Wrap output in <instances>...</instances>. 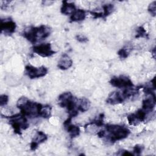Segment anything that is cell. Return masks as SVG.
Here are the masks:
<instances>
[{"instance_id":"1","label":"cell","mask_w":156,"mask_h":156,"mask_svg":"<svg viewBox=\"0 0 156 156\" xmlns=\"http://www.w3.org/2000/svg\"><path fill=\"white\" fill-rule=\"evenodd\" d=\"M43 106L41 104L30 101L24 96L21 97L16 103V107L20 110L21 113L29 118L40 117Z\"/></svg>"},{"instance_id":"2","label":"cell","mask_w":156,"mask_h":156,"mask_svg":"<svg viewBox=\"0 0 156 156\" xmlns=\"http://www.w3.org/2000/svg\"><path fill=\"white\" fill-rule=\"evenodd\" d=\"M51 29L45 25H40L38 27H30L25 30L23 35L31 43L35 44L38 41L44 40L51 34Z\"/></svg>"},{"instance_id":"3","label":"cell","mask_w":156,"mask_h":156,"mask_svg":"<svg viewBox=\"0 0 156 156\" xmlns=\"http://www.w3.org/2000/svg\"><path fill=\"white\" fill-rule=\"evenodd\" d=\"M105 128L107 133L108 140L112 143L127 138L130 133L127 127L118 124H107Z\"/></svg>"},{"instance_id":"4","label":"cell","mask_w":156,"mask_h":156,"mask_svg":"<svg viewBox=\"0 0 156 156\" xmlns=\"http://www.w3.org/2000/svg\"><path fill=\"white\" fill-rule=\"evenodd\" d=\"M4 118L9 119V124L13 129L14 132L16 134L21 135V130H26L29 126L26 117L21 113L10 116H4Z\"/></svg>"},{"instance_id":"5","label":"cell","mask_w":156,"mask_h":156,"mask_svg":"<svg viewBox=\"0 0 156 156\" xmlns=\"http://www.w3.org/2000/svg\"><path fill=\"white\" fill-rule=\"evenodd\" d=\"M48 68L44 66L35 67L30 65L25 66V73L31 79L44 77L48 73Z\"/></svg>"},{"instance_id":"6","label":"cell","mask_w":156,"mask_h":156,"mask_svg":"<svg viewBox=\"0 0 156 156\" xmlns=\"http://www.w3.org/2000/svg\"><path fill=\"white\" fill-rule=\"evenodd\" d=\"M110 83L113 87L118 88H126L134 87L131 79L129 77L123 75L112 77L110 80Z\"/></svg>"},{"instance_id":"7","label":"cell","mask_w":156,"mask_h":156,"mask_svg":"<svg viewBox=\"0 0 156 156\" xmlns=\"http://www.w3.org/2000/svg\"><path fill=\"white\" fill-rule=\"evenodd\" d=\"M147 113L142 108L138 109L135 113H130L127 116V121L130 126H137L146 120Z\"/></svg>"},{"instance_id":"8","label":"cell","mask_w":156,"mask_h":156,"mask_svg":"<svg viewBox=\"0 0 156 156\" xmlns=\"http://www.w3.org/2000/svg\"><path fill=\"white\" fill-rule=\"evenodd\" d=\"M32 51L42 57H47L54 54L56 52L52 50L50 43H41L33 46Z\"/></svg>"},{"instance_id":"9","label":"cell","mask_w":156,"mask_h":156,"mask_svg":"<svg viewBox=\"0 0 156 156\" xmlns=\"http://www.w3.org/2000/svg\"><path fill=\"white\" fill-rule=\"evenodd\" d=\"M16 27V23L10 18L1 19L0 24V29L1 32L5 35H12L15 32Z\"/></svg>"},{"instance_id":"10","label":"cell","mask_w":156,"mask_h":156,"mask_svg":"<svg viewBox=\"0 0 156 156\" xmlns=\"http://www.w3.org/2000/svg\"><path fill=\"white\" fill-rule=\"evenodd\" d=\"M149 95L150 96L149 97L146 98L144 99L143 100L141 108L148 113L151 112L154 110L156 103L155 93Z\"/></svg>"},{"instance_id":"11","label":"cell","mask_w":156,"mask_h":156,"mask_svg":"<svg viewBox=\"0 0 156 156\" xmlns=\"http://www.w3.org/2000/svg\"><path fill=\"white\" fill-rule=\"evenodd\" d=\"M48 139L47 135L42 131H38L34 135L32 142L30 143V147L32 151H35L39 144L44 143Z\"/></svg>"},{"instance_id":"12","label":"cell","mask_w":156,"mask_h":156,"mask_svg":"<svg viewBox=\"0 0 156 156\" xmlns=\"http://www.w3.org/2000/svg\"><path fill=\"white\" fill-rule=\"evenodd\" d=\"M125 101L121 92L115 91L111 92L107 97L106 102L111 105H115L122 103Z\"/></svg>"},{"instance_id":"13","label":"cell","mask_w":156,"mask_h":156,"mask_svg":"<svg viewBox=\"0 0 156 156\" xmlns=\"http://www.w3.org/2000/svg\"><path fill=\"white\" fill-rule=\"evenodd\" d=\"M73 65V60L66 54H64L62 55L60 60L58 62L57 66L59 69L62 70H66L69 69Z\"/></svg>"},{"instance_id":"14","label":"cell","mask_w":156,"mask_h":156,"mask_svg":"<svg viewBox=\"0 0 156 156\" xmlns=\"http://www.w3.org/2000/svg\"><path fill=\"white\" fill-rule=\"evenodd\" d=\"M76 10V6L73 2H70L67 1H63L62 5L60 9V12L65 15H72Z\"/></svg>"},{"instance_id":"15","label":"cell","mask_w":156,"mask_h":156,"mask_svg":"<svg viewBox=\"0 0 156 156\" xmlns=\"http://www.w3.org/2000/svg\"><path fill=\"white\" fill-rule=\"evenodd\" d=\"M90 107V102L86 98H82L77 100V108L79 112H85Z\"/></svg>"},{"instance_id":"16","label":"cell","mask_w":156,"mask_h":156,"mask_svg":"<svg viewBox=\"0 0 156 156\" xmlns=\"http://www.w3.org/2000/svg\"><path fill=\"white\" fill-rule=\"evenodd\" d=\"M86 18V12L83 9H76L74 13L70 16V21L71 22H77L83 21Z\"/></svg>"},{"instance_id":"17","label":"cell","mask_w":156,"mask_h":156,"mask_svg":"<svg viewBox=\"0 0 156 156\" xmlns=\"http://www.w3.org/2000/svg\"><path fill=\"white\" fill-rule=\"evenodd\" d=\"M65 129L68 132L71 138H74L78 136L80 134V130L79 126L76 125H73L71 123L64 125Z\"/></svg>"},{"instance_id":"18","label":"cell","mask_w":156,"mask_h":156,"mask_svg":"<svg viewBox=\"0 0 156 156\" xmlns=\"http://www.w3.org/2000/svg\"><path fill=\"white\" fill-rule=\"evenodd\" d=\"M102 9H103V12H102V16L103 18H105L113 12L115 7H114V5L112 4H107L102 5Z\"/></svg>"},{"instance_id":"19","label":"cell","mask_w":156,"mask_h":156,"mask_svg":"<svg viewBox=\"0 0 156 156\" xmlns=\"http://www.w3.org/2000/svg\"><path fill=\"white\" fill-rule=\"evenodd\" d=\"M51 107L49 105H44L41 110L40 117L43 118H48L51 115Z\"/></svg>"},{"instance_id":"20","label":"cell","mask_w":156,"mask_h":156,"mask_svg":"<svg viewBox=\"0 0 156 156\" xmlns=\"http://www.w3.org/2000/svg\"><path fill=\"white\" fill-rule=\"evenodd\" d=\"M104 115L103 113H100L92 122L87 124V125L94 124L98 127H101L104 124Z\"/></svg>"},{"instance_id":"21","label":"cell","mask_w":156,"mask_h":156,"mask_svg":"<svg viewBox=\"0 0 156 156\" xmlns=\"http://www.w3.org/2000/svg\"><path fill=\"white\" fill-rule=\"evenodd\" d=\"M136 34L135 35V38H148V34L143 26H139L136 29Z\"/></svg>"},{"instance_id":"22","label":"cell","mask_w":156,"mask_h":156,"mask_svg":"<svg viewBox=\"0 0 156 156\" xmlns=\"http://www.w3.org/2000/svg\"><path fill=\"white\" fill-rule=\"evenodd\" d=\"M129 54V52L127 48H123L120 49L118 52V55H119L121 59H125L126 58Z\"/></svg>"},{"instance_id":"23","label":"cell","mask_w":156,"mask_h":156,"mask_svg":"<svg viewBox=\"0 0 156 156\" xmlns=\"http://www.w3.org/2000/svg\"><path fill=\"white\" fill-rule=\"evenodd\" d=\"M148 12L152 16H155L156 15V1H154L149 4L148 8Z\"/></svg>"},{"instance_id":"24","label":"cell","mask_w":156,"mask_h":156,"mask_svg":"<svg viewBox=\"0 0 156 156\" xmlns=\"http://www.w3.org/2000/svg\"><path fill=\"white\" fill-rule=\"evenodd\" d=\"M144 149V146L143 145L141 144H136L134 147H133V154L134 155H140L142 151Z\"/></svg>"},{"instance_id":"25","label":"cell","mask_w":156,"mask_h":156,"mask_svg":"<svg viewBox=\"0 0 156 156\" xmlns=\"http://www.w3.org/2000/svg\"><path fill=\"white\" fill-rule=\"evenodd\" d=\"M9 101V96L6 94H1L0 96V105L1 107L5 106Z\"/></svg>"},{"instance_id":"26","label":"cell","mask_w":156,"mask_h":156,"mask_svg":"<svg viewBox=\"0 0 156 156\" xmlns=\"http://www.w3.org/2000/svg\"><path fill=\"white\" fill-rule=\"evenodd\" d=\"M76 40L80 42V43H86L88 41V39L87 37L83 35H81V34H79V35H77L76 36Z\"/></svg>"},{"instance_id":"27","label":"cell","mask_w":156,"mask_h":156,"mask_svg":"<svg viewBox=\"0 0 156 156\" xmlns=\"http://www.w3.org/2000/svg\"><path fill=\"white\" fill-rule=\"evenodd\" d=\"M121 155H134V154L126 150H121Z\"/></svg>"},{"instance_id":"28","label":"cell","mask_w":156,"mask_h":156,"mask_svg":"<svg viewBox=\"0 0 156 156\" xmlns=\"http://www.w3.org/2000/svg\"><path fill=\"white\" fill-rule=\"evenodd\" d=\"M42 3L44 5H50L52 3H54V2L53 1H42Z\"/></svg>"},{"instance_id":"29","label":"cell","mask_w":156,"mask_h":156,"mask_svg":"<svg viewBox=\"0 0 156 156\" xmlns=\"http://www.w3.org/2000/svg\"><path fill=\"white\" fill-rule=\"evenodd\" d=\"M152 52V56H153V57L155 58V48H153Z\"/></svg>"}]
</instances>
